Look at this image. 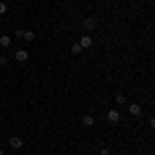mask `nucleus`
Masks as SVG:
<instances>
[{
	"label": "nucleus",
	"mask_w": 155,
	"mask_h": 155,
	"mask_svg": "<svg viewBox=\"0 0 155 155\" xmlns=\"http://www.w3.org/2000/svg\"><path fill=\"white\" fill-rule=\"evenodd\" d=\"M8 145L12 149H21L23 147V139L21 137H8Z\"/></svg>",
	"instance_id": "1"
},
{
	"label": "nucleus",
	"mask_w": 155,
	"mask_h": 155,
	"mask_svg": "<svg viewBox=\"0 0 155 155\" xmlns=\"http://www.w3.org/2000/svg\"><path fill=\"white\" fill-rule=\"evenodd\" d=\"M79 46H81V48H91V46H93V37L91 35H83L81 37V41H79Z\"/></svg>",
	"instance_id": "3"
},
{
	"label": "nucleus",
	"mask_w": 155,
	"mask_h": 155,
	"mask_svg": "<svg viewBox=\"0 0 155 155\" xmlns=\"http://www.w3.org/2000/svg\"><path fill=\"white\" fill-rule=\"evenodd\" d=\"M0 155H4V151H0Z\"/></svg>",
	"instance_id": "16"
},
{
	"label": "nucleus",
	"mask_w": 155,
	"mask_h": 155,
	"mask_svg": "<svg viewBox=\"0 0 155 155\" xmlns=\"http://www.w3.org/2000/svg\"><path fill=\"white\" fill-rule=\"evenodd\" d=\"M8 64V58L6 56H0V66H6Z\"/></svg>",
	"instance_id": "12"
},
{
	"label": "nucleus",
	"mask_w": 155,
	"mask_h": 155,
	"mask_svg": "<svg viewBox=\"0 0 155 155\" xmlns=\"http://www.w3.org/2000/svg\"><path fill=\"white\" fill-rule=\"evenodd\" d=\"M23 33H25L23 29H17V31H15V35H17V37H23Z\"/></svg>",
	"instance_id": "14"
},
{
	"label": "nucleus",
	"mask_w": 155,
	"mask_h": 155,
	"mask_svg": "<svg viewBox=\"0 0 155 155\" xmlns=\"http://www.w3.org/2000/svg\"><path fill=\"white\" fill-rule=\"evenodd\" d=\"M106 118L110 120L112 124H116V122H120V112L118 110H110V112L106 114Z\"/></svg>",
	"instance_id": "2"
},
{
	"label": "nucleus",
	"mask_w": 155,
	"mask_h": 155,
	"mask_svg": "<svg viewBox=\"0 0 155 155\" xmlns=\"http://www.w3.org/2000/svg\"><path fill=\"white\" fill-rule=\"evenodd\" d=\"M93 122H95V118H93L91 114H87V116L83 118V124H85V126H93Z\"/></svg>",
	"instance_id": "8"
},
{
	"label": "nucleus",
	"mask_w": 155,
	"mask_h": 155,
	"mask_svg": "<svg viewBox=\"0 0 155 155\" xmlns=\"http://www.w3.org/2000/svg\"><path fill=\"white\" fill-rule=\"evenodd\" d=\"M23 39H25V41H33V39H35V33H33V31H25Z\"/></svg>",
	"instance_id": "9"
},
{
	"label": "nucleus",
	"mask_w": 155,
	"mask_h": 155,
	"mask_svg": "<svg viewBox=\"0 0 155 155\" xmlns=\"http://www.w3.org/2000/svg\"><path fill=\"white\" fill-rule=\"evenodd\" d=\"M4 12H6V4H4V2H0V15H4Z\"/></svg>",
	"instance_id": "13"
},
{
	"label": "nucleus",
	"mask_w": 155,
	"mask_h": 155,
	"mask_svg": "<svg viewBox=\"0 0 155 155\" xmlns=\"http://www.w3.org/2000/svg\"><path fill=\"white\" fill-rule=\"evenodd\" d=\"M128 112H130L132 116H141V106H139V104H132V106L128 107Z\"/></svg>",
	"instance_id": "6"
},
{
	"label": "nucleus",
	"mask_w": 155,
	"mask_h": 155,
	"mask_svg": "<svg viewBox=\"0 0 155 155\" xmlns=\"http://www.w3.org/2000/svg\"><path fill=\"white\" fill-rule=\"evenodd\" d=\"M0 46H2V48H11V37L2 35V37H0Z\"/></svg>",
	"instance_id": "7"
},
{
	"label": "nucleus",
	"mask_w": 155,
	"mask_h": 155,
	"mask_svg": "<svg viewBox=\"0 0 155 155\" xmlns=\"http://www.w3.org/2000/svg\"><path fill=\"white\" fill-rule=\"evenodd\" d=\"M27 58H29V52L27 50H17V54H15V60L17 62H27Z\"/></svg>",
	"instance_id": "4"
},
{
	"label": "nucleus",
	"mask_w": 155,
	"mask_h": 155,
	"mask_svg": "<svg viewBox=\"0 0 155 155\" xmlns=\"http://www.w3.org/2000/svg\"><path fill=\"white\" fill-rule=\"evenodd\" d=\"M99 155H110V149H101V151H99Z\"/></svg>",
	"instance_id": "15"
},
{
	"label": "nucleus",
	"mask_w": 155,
	"mask_h": 155,
	"mask_svg": "<svg viewBox=\"0 0 155 155\" xmlns=\"http://www.w3.org/2000/svg\"><path fill=\"white\" fill-rule=\"evenodd\" d=\"M116 101H118V104H124V101H126V97L122 95V93H118V95H116Z\"/></svg>",
	"instance_id": "11"
},
{
	"label": "nucleus",
	"mask_w": 155,
	"mask_h": 155,
	"mask_svg": "<svg viewBox=\"0 0 155 155\" xmlns=\"http://www.w3.org/2000/svg\"><path fill=\"white\" fill-rule=\"evenodd\" d=\"M95 25H97V21L93 19V17H87V19H85V23H83V27L91 31V29H95Z\"/></svg>",
	"instance_id": "5"
},
{
	"label": "nucleus",
	"mask_w": 155,
	"mask_h": 155,
	"mask_svg": "<svg viewBox=\"0 0 155 155\" xmlns=\"http://www.w3.org/2000/svg\"><path fill=\"white\" fill-rule=\"evenodd\" d=\"M71 52H72V54H81V52H83V48H81L79 44H74V46L71 48Z\"/></svg>",
	"instance_id": "10"
}]
</instances>
